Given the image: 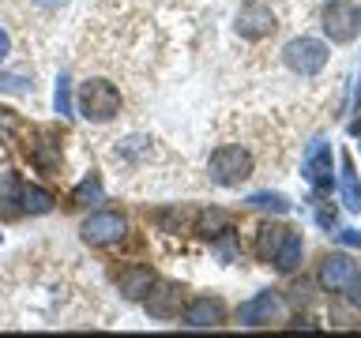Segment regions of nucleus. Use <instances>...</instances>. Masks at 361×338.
<instances>
[{
  "label": "nucleus",
  "instance_id": "nucleus-11",
  "mask_svg": "<svg viewBox=\"0 0 361 338\" xmlns=\"http://www.w3.org/2000/svg\"><path fill=\"white\" fill-rule=\"evenodd\" d=\"M226 320V308L222 301H211V297H200L185 308V327H196V331H207V327H219Z\"/></svg>",
  "mask_w": 361,
  "mask_h": 338
},
{
  "label": "nucleus",
  "instance_id": "nucleus-5",
  "mask_svg": "<svg viewBox=\"0 0 361 338\" xmlns=\"http://www.w3.org/2000/svg\"><path fill=\"white\" fill-rule=\"evenodd\" d=\"M361 30V8L357 0H331V4L324 8V34L331 42H354Z\"/></svg>",
  "mask_w": 361,
  "mask_h": 338
},
{
  "label": "nucleus",
  "instance_id": "nucleus-23",
  "mask_svg": "<svg viewBox=\"0 0 361 338\" xmlns=\"http://www.w3.org/2000/svg\"><path fill=\"white\" fill-rule=\"evenodd\" d=\"M19 128V117L11 109H0V135H8V132H16Z\"/></svg>",
  "mask_w": 361,
  "mask_h": 338
},
{
  "label": "nucleus",
  "instance_id": "nucleus-20",
  "mask_svg": "<svg viewBox=\"0 0 361 338\" xmlns=\"http://www.w3.org/2000/svg\"><path fill=\"white\" fill-rule=\"evenodd\" d=\"M256 211H271V214H286L290 211V199L282 196V192H256V196H248Z\"/></svg>",
  "mask_w": 361,
  "mask_h": 338
},
{
  "label": "nucleus",
  "instance_id": "nucleus-8",
  "mask_svg": "<svg viewBox=\"0 0 361 338\" xmlns=\"http://www.w3.org/2000/svg\"><path fill=\"white\" fill-rule=\"evenodd\" d=\"M143 308H147V315H154V320H173V315H180V308H185V289H180L177 282H154L151 293L143 297Z\"/></svg>",
  "mask_w": 361,
  "mask_h": 338
},
{
  "label": "nucleus",
  "instance_id": "nucleus-4",
  "mask_svg": "<svg viewBox=\"0 0 361 338\" xmlns=\"http://www.w3.org/2000/svg\"><path fill=\"white\" fill-rule=\"evenodd\" d=\"M79 237H83L90 248H106V244H117L128 237V222H124V214H117V211H94L90 218H83V225H79Z\"/></svg>",
  "mask_w": 361,
  "mask_h": 338
},
{
  "label": "nucleus",
  "instance_id": "nucleus-10",
  "mask_svg": "<svg viewBox=\"0 0 361 338\" xmlns=\"http://www.w3.org/2000/svg\"><path fill=\"white\" fill-rule=\"evenodd\" d=\"M354 275H357V263L350 256H327L320 263V275H316V278H320V286L327 293H343Z\"/></svg>",
  "mask_w": 361,
  "mask_h": 338
},
{
  "label": "nucleus",
  "instance_id": "nucleus-6",
  "mask_svg": "<svg viewBox=\"0 0 361 338\" xmlns=\"http://www.w3.org/2000/svg\"><path fill=\"white\" fill-rule=\"evenodd\" d=\"M279 27V19H275V11H271L267 4H259V0H248V4L237 8V19H233V30L241 34L245 42H264L271 38Z\"/></svg>",
  "mask_w": 361,
  "mask_h": 338
},
{
  "label": "nucleus",
  "instance_id": "nucleus-3",
  "mask_svg": "<svg viewBox=\"0 0 361 338\" xmlns=\"http://www.w3.org/2000/svg\"><path fill=\"white\" fill-rule=\"evenodd\" d=\"M282 61H286V68L293 75L312 79V75H320L324 64H327V45L320 38H293L286 49H282Z\"/></svg>",
  "mask_w": 361,
  "mask_h": 338
},
{
  "label": "nucleus",
  "instance_id": "nucleus-12",
  "mask_svg": "<svg viewBox=\"0 0 361 338\" xmlns=\"http://www.w3.org/2000/svg\"><path fill=\"white\" fill-rule=\"evenodd\" d=\"M151 286H154L151 267H124L121 275H117V289H121L128 301H143L147 293H151Z\"/></svg>",
  "mask_w": 361,
  "mask_h": 338
},
{
  "label": "nucleus",
  "instance_id": "nucleus-18",
  "mask_svg": "<svg viewBox=\"0 0 361 338\" xmlns=\"http://www.w3.org/2000/svg\"><path fill=\"white\" fill-rule=\"evenodd\" d=\"M27 154H30V162L42 169V173H56L61 169V154H56V146L49 139H38V143H30L27 146Z\"/></svg>",
  "mask_w": 361,
  "mask_h": 338
},
{
  "label": "nucleus",
  "instance_id": "nucleus-2",
  "mask_svg": "<svg viewBox=\"0 0 361 338\" xmlns=\"http://www.w3.org/2000/svg\"><path fill=\"white\" fill-rule=\"evenodd\" d=\"M79 113L87 120L106 124L121 113V90L109 83V79H87L83 90H79Z\"/></svg>",
  "mask_w": 361,
  "mask_h": 338
},
{
  "label": "nucleus",
  "instance_id": "nucleus-27",
  "mask_svg": "<svg viewBox=\"0 0 361 338\" xmlns=\"http://www.w3.org/2000/svg\"><path fill=\"white\" fill-rule=\"evenodd\" d=\"M8 49H11V38H8L4 30H0V61H4V56H8Z\"/></svg>",
  "mask_w": 361,
  "mask_h": 338
},
{
  "label": "nucleus",
  "instance_id": "nucleus-19",
  "mask_svg": "<svg viewBox=\"0 0 361 338\" xmlns=\"http://www.w3.org/2000/svg\"><path fill=\"white\" fill-rule=\"evenodd\" d=\"M102 180H98V173H87L83 180L75 184V192H72V203L75 207H90V203H102Z\"/></svg>",
  "mask_w": 361,
  "mask_h": 338
},
{
  "label": "nucleus",
  "instance_id": "nucleus-9",
  "mask_svg": "<svg viewBox=\"0 0 361 338\" xmlns=\"http://www.w3.org/2000/svg\"><path fill=\"white\" fill-rule=\"evenodd\" d=\"M305 180H309L316 192L331 188V143L316 139L309 146V154H305Z\"/></svg>",
  "mask_w": 361,
  "mask_h": 338
},
{
  "label": "nucleus",
  "instance_id": "nucleus-25",
  "mask_svg": "<svg viewBox=\"0 0 361 338\" xmlns=\"http://www.w3.org/2000/svg\"><path fill=\"white\" fill-rule=\"evenodd\" d=\"M338 241L350 244V248H361V230H343V233H338Z\"/></svg>",
  "mask_w": 361,
  "mask_h": 338
},
{
  "label": "nucleus",
  "instance_id": "nucleus-1",
  "mask_svg": "<svg viewBox=\"0 0 361 338\" xmlns=\"http://www.w3.org/2000/svg\"><path fill=\"white\" fill-rule=\"evenodd\" d=\"M252 154L245 151V146H237V143H226L219 146V151L211 154V162H207V173L214 184H222V188H237V184H245L248 177H252Z\"/></svg>",
  "mask_w": 361,
  "mask_h": 338
},
{
  "label": "nucleus",
  "instance_id": "nucleus-14",
  "mask_svg": "<svg viewBox=\"0 0 361 338\" xmlns=\"http://www.w3.org/2000/svg\"><path fill=\"white\" fill-rule=\"evenodd\" d=\"M301 256H305V241H301V233H293V230H286V237H282V244H279V252H275V263L282 275H290V270H298V263H301Z\"/></svg>",
  "mask_w": 361,
  "mask_h": 338
},
{
  "label": "nucleus",
  "instance_id": "nucleus-24",
  "mask_svg": "<svg viewBox=\"0 0 361 338\" xmlns=\"http://www.w3.org/2000/svg\"><path fill=\"white\" fill-rule=\"evenodd\" d=\"M343 293H350V304H354V308H361V270L350 278V286H346Z\"/></svg>",
  "mask_w": 361,
  "mask_h": 338
},
{
  "label": "nucleus",
  "instance_id": "nucleus-17",
  "mask_svg": "<svg viewBox=\"0 0 361 338\" xmlns=\"http://www.w3.org/2000/svg\"><path fill=\"white\" fill-rule=\"evenodd\" d=\"M282 237H286V225H264V230L256 233V256L264 259V263H271V259H275Z\"/></svg>",
  "mask_w": 361,
  "mask_h": 338
},
{
  "label": "nucleus",
  "instance_id": "nucleus-15",
  "mask_svg": "<svg viewBox=\"0 0 361 338\" xmlns=\"http://www.w3.org/2000/svg\"><path fill=\"white\" fill-rule=\"evenodd\" d=\"M338 188H343V207L346 211H361V180L354 169V158H343V177H338Z\"/></svg>",
  "mask_w": 361,
  "mask_h": 338
},
{
  "label": "nucleus",
  "instance_id": "nucleus-13",
  "mask_svg": "<svg viewBox=\"0 0 361 338\" xmlns=\"http://www.w3.org/2000/svg\"><path fill=\"white\" fill-rule=\"evenodd\" d=\"M233 230V218L226 211L219 207H211V211H200L196 214V233L200 237H207V241H219V237H230Z\"/></svg>",
  "mask_w": 361,
  "mask_h": 338
},
{
  "label": "nucleus",
  "instance_id": "nucleus-21",
  "mask_svg": "<svg viewBox=\"0 0 361 338\" xmlns=\"http://www.w3.org/2000/svg\"><path fill=\"white\" fill-rule=\"evenodd\" d=\"M53 109L61 113V117H72V79H68V75L56 79V90H53Z\"/></svg>",
  "mask_w": 361,
  "mask_h": 338
},
{
  "label": "nucleus",
  "instance_id": "nucleus-22",
  "mask_svg": "<svg viewBox=\"0 0 361 338\" xmlns=\"http://www.w3.org/2000/svg\"><path fill=\"white\" fill-rule=\"evenodd\" d=\"M34 83L23 72H0V94H27Z\"/></svg>",
  "mask_w": 361,
  "mask_h": 338
},
{
  "label": "nucleus",
  "instance_id": "nucleus-26",
  "mask_svg": "<svg viewBox=\"0 0 361 338\" xmlns=\"http://www.w3.org/2000/svg\"><path fill=\"white\" fill-rule=\"evenodd\" d=\"M316 222H320L324 230H331V225H335V211H320V214H316Z\"/></svg>",
  "mask_w": 361,
  "mask_h": 338
},
{
  "label": "nucleus",
  "instance_id": "nucleus-16",
  "mask_svg": "<svg viewBox=\"0 0 361 338\" xmlns=\"http://www.w3.org/2000/svg\"><path fill=\"white\" fill-rule=\"evenodd\" d=\"M53 196L45 188H34V184H23L19 188V207L27 211V214H49L53 211Z\"/></svg>",
  "mask_w": 361,
  "mask_h": 338
},
{
  "label": "nucleus",
  "instance_id": "nucleus-7",
  "mask_svg": "<svg viewBox=\"0 0 361 338\" xmlns=\"http://www.w3.org/2000/svg\"><path fill=\"white\" fill-rule=\"evenodd\" d=\"M237 315H241V327H264V323H275L286 315V301H282L275 289H264V293H256L252 301H245Z\"/></svg>",
  "mask_w": 361,
  "mask_h": 338
}]
</instances>
